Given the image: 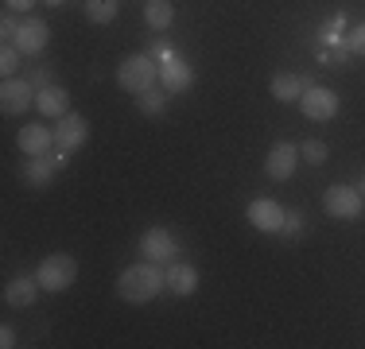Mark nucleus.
Masks as SVG:
<instances>
[{
	"label": "nucleus",
	"instance_id": "1",
	"mask_svg": "<svg viewBox=\"0 0 365 349\" xmlns=\"http://www.w3.org/2000/svg\"><path fill=\"white\" fill-rule=\"evenodd\" d=\"M163 287H168V272H163L160 264H152V260L125 268L117 279V295L125 303H148V299H155Z\"/></svg>",
	"mask_w": 365,
	"mask_h": 349
},
{
	"label": "nucleus",
	"instance_id": "2",
	"mask_svg": "<svg viewBox=\"0 0 365 349\" xmlns=\"http://www.w3.org/2000/svg\"><path fill=\"white\" fill-rule=\"evenodd\" d=\"M160 82V58L152 55V51H140V55H128L125 63L117 66V85L120 90H128L136 98V93L152 90V85Z\"/></svg>",
	"mask_w": 365,
	"mask_h": 349
},
{
	"label": "nucleus",
	"instance_id": "3",
	"mask_svg": "<svg viewBox=\"0 0 365 349\" xmlns=\"http://www.w3.org/2000/svg\"><path fill=\"white\" fill-rule=\"evenodd\" d=\"M36 276H39V287H43V291L58 295V291H66V287H71L74 279H78V260L66 256V252L43 256L39 268H36Z\"/></svg>",
	"mask_w": 365,
	"mask_h": 349
},
{
	"label": "nucleus",
	"instance_id": "4",
	"mask_svg": "<svg viewBox=\"0 0 365 349\" xmlns=\"http://www.w3.org/2000/svg\"><path fill=\"white\" fill-rule=\"evenodd\" d=\"M323 209L330 217H338V222H354V217H361V209H365V194L358 187L334 182V187H327V194H323Z\"/></svg>",
	"mask_w": 365,
	"mask_h": 349
},
{
	"label": "nucleus",
	"instance_id": "5",
	"mask_svg": "<svg viewBox=\"0 0 365 349\" xmlns=\"http://www.w3.org/2000/svg\"><path fill=\"white\" fill-rule=\"evenodd\" d=\"M36 85H31V78H4V85H0V109H4V117H24V113L36 105Z\"/></svg>",
	"mask_w": 365,
	"mask_h": 349
},
{
	"label": "nucleus",
	"instance_id": "6",
	"mask_svg": "<svg viewBox=\"0 0 365 349\" xmlns=\"http://www.w3.org/2000/svg\"><path fill=\"white\" fill-rule=\"evenodd\" d=\"M140 256L152 260V264H171V260L179 256V244L171 237V229H163V225L144 229L140 233Z\"/></svg>",
	"mask_w": 365,
	"mask_h": 349
},
{
	"label": "nucleus",
	"instance_id": "7",
	"mask_svg": "<svg viewBox=\"0 0 365 349\" xmlns=\"http://www.w3.org/2000/svg\"><path fill=\"white\" fill-rule=\"evenodd\" d=\"M160 85L168 93H187L190 85H195V66L182 55H175V51H168V55L160 58Z\"/></svg>",
	"mask_w": 365,
	"mask_h": 349
},
{
	"label": "nucleus",
	"instance_id": "8",
	"mask_svg": "<svg viewBox=\"0 0 365 349\" xmlns=\"http://www.w3.org/2000/svg\"><path fill=\"white\" fill-rule=\"evenodd\" d=\"M90 140V120L82 113H66V117L55 120V147L63 152H78V147Z\"/></svg>",
	"mask_w": 365,
	"mask_h": 349
},
{
	"label": "nucleus",
	"instance_id": "9",
	"mask_svg": "<svg viewBox=\"0 0 365 349\" xmlns=\"http://www.w3.org/2000/svg\"><path fill=\"white\" fill-rule=\"evenodd\" d=\"M299 109L307 120H334L338 117V93L327 90V85H311L299 98Z\"/></svg>",
	"mask_w": 365,
	"mask_h": 349
},
{
	"label": "nucleus",
	"instance_id": "10",
	"mask_svg": "<svg viewBox=\"0 0 365 349\" xmlns=\"http://www.w3.org/2000/svg\"><path fill=\"white\" fill-rule=\"evenodd\" d=\"M12 43L24 51V55H43V51H47V43H51L47 20H39V16H24V20H20V31H16Z\"/></svg>",
	"mask_w": 365,
	"mask_h": 349
},
{
	"label": "nucleus",
	"instance_id": "11",
	"mask_svg": "<svg viewBox=\"0 0 365 349\" xmlns=\"http://www.w3.org/2000/svg\"><path fill=\"white\" fill-rule=\"evenodd\" d=\"M295 167H299V144H288V140H280V144H272V152H268L264 160V174L276 182L292 179Z\"/></svg>",
	"mask_w": 365,
	"mask_h": 349
},
{
	"label": "nucleus",
	"instance_id": "12",
	"mask_svg": "<svg viewBox=\"0 0 365 349\" xmlns=\"http://www.w3.org/2000/svg\"><path fill=\"white\" fill-rule=\"evenodd\" d=\"M245 217H249V225L260 233H280V225H284V206L280 202H272V198H253L245 209Z\"/></svg>",
	"mask_w": 365,
	"mask_h": 349
},
{
	"label": "nucleus",
	"instance_id": "13",
	"mask_svg": "<svg viewBox=\"0 0 365 349\" xmlns=\"http://www.w3.org/2000/svg\"><path fill=\"white\" fill-rule=\"evenodd\" d=\"M268 90H272V98L280 101V105H295V101L303 98V93L311 90V78H307V74H292V70H284V74H272Z\"/></svg>",
	"mask_w": 365,
	"mask_h": 349
},
{
	"label": "nucleus",
	"instance_id": "14",
	"mask_svg": "<svg viewBox=\"0 0 365 349\" xmlns=\"http://www.w3.org/2000/svg\"><path fill=\"white\" fill-rule=\"evenodd\" d=\"M43 291L39 287V276H16V279H8L4 283V303L12 311H24V307H31V303H36V295Z\"/></svg>",
	"mask_w": 365,
	"mask_h": 349
},
{
	"label": "nucleus",
	"instance_id": "15",
	"mask_svg": "<svg viewBox=\"0 0 365 349\" xmlns=\"http://www.w3.org/2000/svg\"><path fill=\"white\" fill-rule=\"evenodd\" d=\"M36 109L43 113L47 120H58V117H66L71 113V93L63 90V85H43V90L36 93Z\"/></svg>",
	"mask_w": 365,
	"mask_h": 349
},
{
	"label": "nucleus",
	"instance_id": "16",
	"mask_svg": "<svg viewBox=\"0 0 365 349\" xmlns=\"http://www.w3.org/2000/svg\"><path fill=\"white\" fill-rule=\"evenodd\" d=\"M16 144H20L24 155H47L51 147H55V132H51L47 125H24L20 136H16Z\"/></svg>",
	"mask_w": 365,
	"mask_h": 349
},
{
	"label": "nucleus",
	"instance_id": "17",
	"mask_svg": "<svg viewBox=\"0 0 365 349\" xmlns=\"http://www.w3.org/2000/svg\"><path fill=\"white\" fill-rule=\"evenodd\" d=\"M55 171H58V160L55 155H28L24 160V167H20V174H24V182L28 187H47L51 179H55Z\"/></svg>",
	"mask_w": 365,
	"mask_h": 349
},
{
	"label": "nucleus",
	"instance_id": "18",
	"mask_svg": "<svg viewBox=\"0 0 365 349\" xmlns=\"http://www.w3.org/2000/svg\"><path fill=\"white\" fill-rule=\"evenodd\" d=\"M168 291H175L179 299L195 295V291H198V268H195V264H179V260H171V268H168Z\"/></svg>",
	"mask_w": 365,
	"mask_h": 349
},
{
	"label": "nucleus",
	"instance_id": "19",
	"mask_svg": "<svg viewBox=\"0 0 365 349\" xmlns=\"http://www.w3.org/2000/svg\"><path fill=\"white\" fill-rule=\"evenodd\" d=\"M144 24L148 31H171V24H175V4L171 0H148L144 4Z\"/></svg>",
	"mask_w": 365,
	"mask_h": 349
},
{
	"label": "nucleus",
	"instance_id": "20",
	"mask_svg": "<svg viewBox=\"0 0 365 349\" xmlns=\"http://www.w3.org/2000/svg\"><path fill=\"white\" fill-rule=\"evenodd\" d=\"M168 98H171V93L163 90V85H160V90H155V85H152V90L136 93V109H140L144 117H160V113L168 109Z\"/></svg>",
	"mask_w": 365,
	"mask_h": 349
},
{
	"label": "nucleus",
	"instance_id": "21",
	"mask_svg": "<svg viewBox=\"0 0 365 349\" xmlns=\"http://www.w3.org/2000/svg\"><path fill=\"white\" fill-rule=\"evenodd\" d=\"M120 12V0H86V20L90 24H113Z\"/></svg>",
	"mask_w": 365,
	"mask_h": 349
},
{
	"label": "nucleus",
	"instance_id": "22",
	"mask_svg": "<svg viewBox=\"0 0 365 349\" xmlns=\"http://www.w3.org/2000/svg\"><path fill=\"white\" fill-rule=\"evenodd\" d=\"M327 155H330V147L323 144V140H303V144H299V160L311 163V167H323Z\"/></svg>",
	"mask_w": 365,
	"mask_h": 349
},
{
	"label": "nucleus",
	"instance_id": "23",
	"mask_svg": "<svg viewBox=\"0 0 365 349\" xmlns=\"http://www.w3.org/2000/svg\"><path fill=\"white\" fill-rule=\"evenodd\" d=\"M20 63H24V51L16 47V43H4V51H0V74H4V78H16Z\"/></svg>",
	"mask_w": 365,
	"mask_h": 349
},
{
	"label": "nucleus",
	"instance_id": "24",
	"mask_svg": "<svg viewBox=\"0 0 365 349\" xmlns=\"http://www.w3.org/2000/svg\"><path fill=\"white\" fill-rule=\"evenodd\" d=\"M303 229H307V225H303V214H299V209H284V225H280L284 237H299Z\"/></svg>",
	"mask_w": 365,
	"mask_h": 349
},
{
	"label": "nucleus",
	"instance_id": "25",
	"mask_svg": "<svg viewBox=\"0 0 365 349\" xmlns=\"http://www.w3.org/2000/svg\"><path fill=\"white\" fill-rule=\"evenodd\" d=\"M16 31H20V20H16V16H12V8H8V12L0 16V39H4V43H12V39H16Z\"/></svg>",
	"mask_w": 365,
	"mask_h": 349
},
{
	"label": "nucleus",
	"instance_id": "26",
	"mask_svg": "<svg viewBox=\"0 0 365 349\" xmlns=\"http://www.w3.org/2000/svg\"><path fill=\"white\" fill-rule=\"evenodd\" d=\"M346 47H350V55H365V24H358V28L346 35Z\"/></svg>",
	"mask_w": 365,
	"mask_h": 349
},
{
	"label": "nucleus",
	"instance_id": "27",
	"mask_svg": "<svg viewBox=\"0 0 365 349\" xmlns=\"http://www.w3.org/2000/svg\"><path fill=\"white\" fill-rule=\"evenodd\" d=\"M31 85H36V90H43V85H51V70H47V66L31 70Z\"/></svg>",
	"mask_w": 365,
	"mask_h": 349
},
{
	"label": "nucleus",
	"instance_id": "28",
	"mask_svg": "<svg viewBox=\"0 0 365 349\" xmlns=\"http://www.w3.org/2000/svg\"><path fill=\"white\" fill-rule=\"evenodd\" d=\"M8 8H12V12H31V8L39 4V0H4Z\"/></svg>",
	"mask_w": 365,
	"mask_h": 349
},
{
	"label": "nucleus",
	"instance_id": "29",
	"mask_svg": "<svg viewBox=\"0 0 365 349\" xmlns=\"http://www.w3.org/2000/svg\"><path fill=\"white\" fill-rule=\"evenodd\" d=\"M0 345H4V349L16 345V330L12 326H0Z\"/></svg>",
	"mask_w": 365,
	"mask_h": 349
},
{
	"label": "nucleus",
	"instance_id": "30",
	"mask_svg": "<svg viewBox=\"0 0 365 349\" xmlns=\"http://www.w3.org/2000/svg\"><path fill=\"white\" fill-rule=\"evenodd\" d=\"M43 4H51V8H58V4H66V0H43Z\"/></svg>",
	"mask_w": 365,
	"mask_h": 349
},
{
	"label": "nucleus",
	"instance_id": "31",
	"mask_svg": "<svg viewBox=\"0 0 365 349\" xmlns=\"http://www.w3.org/2000/svg\"><path fill=\"white\" fill-rule=\"evenodd\" d=\"M361 194H365V174H361Z\"/></svg>",
	"mask_w": 365,
	"mask_h": 349
}]
</instances>
